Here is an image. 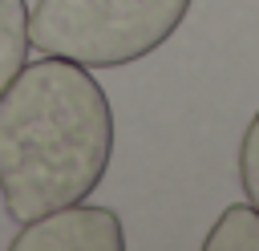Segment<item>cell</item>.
<instances>
[{"mask_svg":"<svg viewBox=\"0 0 259 251\" xmlns=\"http://www.w3.org/2000/svg\"><path fill=\"white\" fill-rule=\"evenodd\" d=\"M109 154L113 109L85 65L45 57L0 89V198L12 223L89 198Z\"/></svg>","mask_w":259,"mask_h":251,"instance_id":"1","label":"cell"},{"mask_svg":"<svg viewBox=\"0 0 259 251\" xmlns=\"http://www.w3.org/2000/svg\"><path fill=\"white\" fill-rule=\"evenodd\" d=\"M186 12L190 0H36L28 45L85 69H113L162 49Z\"/></svg>","mask_w":259,"mask_h":251,"instance_id":"2","label":"cell"},{"mask_svg":"<svg viewBox=\"0 0 259 251\" xmlns=\"http://www.w3.org/2000/svg\"><path fill=\"white\" fill-rule=\"evenodd\" d=\"M12 251H121V219L109 206L69 202L20 223V235L8 243Z\"/></svg>","mask_w":259,"mask_h":251,"instance_id":"3","label":"cell"},{"mask_svg":"<svg viewBox=\"0 0 259 251\" xmlns=\"http://www.w3.org/2000/svg\"><path fill=\"white\" fill-rule=\"evenodd\" d=\"M206 251H259V211L251 202H235L219 215L210 235L202 239Z\"/></svg>","mask_w":259,"mask_h":251,"instance_id":"4","label":"cell"},{"mask_svg":"<svg viewBox=\"0 0 259 251\" xmlns=\"http://www.w3.org/2000/svg\"><path fill=\"white\" fill-rule=\"evenodd\" d=\"M28 57V4L0 0V89L20 73Z\"/></svg>","mask_w":259,"mask_h":251,"instance_id":"5","label":"cell"},{"mask_svg":"<svg viewBox=\"0 0 259 251\" xmlns=\"http://www.w3.org/2000/svg\"><path fill=\"white\" fill-rule=\"evenodd\" d=\"M239 182H243L247 202L259 211V113L251 117V126L243 134V146H239Z\"/></svg>","mask_w":259,"mask_h":251,"instance_id":"6","label":"cell"}]
</instances>
